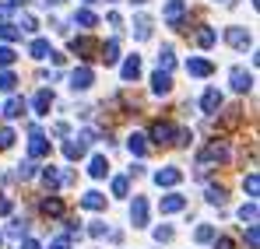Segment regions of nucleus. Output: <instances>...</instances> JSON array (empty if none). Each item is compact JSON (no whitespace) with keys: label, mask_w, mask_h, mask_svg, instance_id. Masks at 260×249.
<instances>
[{"label":"nucleus","mask_w":260,"mask_h":249,"mask_svg":"<svg viewBox=\"0 0 260 249\" xmlns=\"http://www.w3.org/2000/svg\"><path fill=\"white\" fill-rule=\"evenodd\" d=\"M221 162H229V144L225 140H211V144H204V151L197 155V175H208L215 165Z\"/></svg>","instance_id":"f257e3e1"},{"label":"nucleus","mask_w":260,"mask_h":249,"mask_svg":"<svg viewBox=\"0 0 260 249\" xmlns=\"http://www.w3.org/2000/svg\"><path fill=\"white\" fill-rule=\"evenodd\" d=\"M229 81H232V91H239V95H246V91L253 88V74H250L246 67H232V74H229Z\"/></svg>","instance_id":"f03ea898"},{"label":"nucleus","mask_w":260,"mask_h":249,"mask_svg":"<svg viewBox=\"0 0 260 249\" xmlns=\"http://www.w3.org/2000/svg\"><path fill=\"white\" fill-rule=\"evenodd\" d=\"M91 84H95L91 67H74V70H71V91H88Z\"/></svg>","instance_id":"7ed1b4c3"},{"label":"nucleus","mask_w":260,"mask_h":249,"mask_svg":"<svg viewBox=\"0 0 260 249\" xmlns=\"http://www.w3.org/2000/svg\"><path fill=\"white\" fill-rule=\"evenodd\" d=\"M183 183V172L176 165H166V168H158L155 172V186H166V190H173V186H179Z\"/></svg>","instance_id":"20e7f679"},{"label":"nucleus","mask_w":260,"mask_h":249,"mask_svg":"<svg viewBox=\"0 0 260 249\" xmlns=\"http://www.w3.org/2000/svg\"><path fill=\"white\" fill-rule=\"evenodd\" d=\"M85 151H88V140H85V137H67V140H63V158H67V162L85 158Z\"/></svg>","instance_id":"39448f33"},{"label":"nucleus","mask_w":260,"mask_h":249,"mask_svg":"<svg viewBox=\"0 0 260 249\" xmlns=\"http://www.w3.org/2000/svg\"><path fill=\"white\" fill-rule=\"evenodd\" d=\"M186 74L190 78H211L215 74V63L204 60V56H193V60H186Z\"/></svg>","instance_id":"423d86ee"},{"label":"nucleus","mask_w":260,"mask_h":249,"mask_svg":"<svg viewBox=\"0 0 260 249\" xmlns=\"http://www.w3.org/2000/svg\"><path fill=\"white\" fill-rule=\"evenodd\" d=\"M225 42H229L232 49H246V46L253 42V35H250L246 28H239V25H232V28H225Z\"/></svg>","instance_id":"0eeeda50"},{"label":"nucleus","mask_w":260,"mask_h":249,"mask_svg":"<svg viewBox=\"0 0 260 249\" xmlns=\"http://www.w3.org/2000/svg\"><path fill=\"white\" fill-rule=\"evenodd\" d=\"M162 18H166L173 28H179V21L186 18V0H169V4H166V11H162Z\"/></svg>","instance_id":"6e6552de"},{"label":"nucleus","mask_w":260,"mask_h":249,"mask_svg":"<svg viewBox=\"0 0 260 249\" xmlns=\"http://www.w3.org/2000/svg\"><path fill=\"white\" fill-rule=\"evenodd\" d=\"M130 221H134V228H144V225H148V200H144V197H134V204H130Z\"/></svg>","instance_id":"1a4fd4ad"},{"label":"nucleus","mask_w":260,"mask_h":249,"mask_svg":"<svg viewBox=\"0 0 260 249\" xmlns=\"http://www.w3.org/2000/svg\"><path fill=\"white\" fill-rule=\"evenodd\" d=\"M46 155H49V140L36 130V133H32V140H28V158H32V162H39V158H46Z\"/></svg>","instance_id":"9d476101"},{"label":"nucleus","mask_w":260,"mask_h":249,"mask_svg":"<svg viewBox=\"0 0 260 249\" xmlns=\"http://www.w3.org/2000/svg\"><path fill=\"white\" fill-rule=\"evenodd\" d=\"M221 102H225V98H221V91H218V88H208V91L201 95V109H204L208 116H215L218 109H221Z\"/></svg>","instance_id":"9b49d317"},{"label":"nucleus","mask_w":260,"mask_h":249,"mask_svg":"<svg viewBox=\"0 0 260 249\" xmlns=\"http://www.w3.org/2000/svg\"><path fill=\"white\" fill-rule=\"evenodd\" d=\"M95 49H99V42L91 39V35H81V39H71V53H74V56H91V53H95Z\"/></svg>","instance_id":"f8f14e48"},{"label":"nucleus","mask_w":260,"mask_h":249,"mask_svg":"<svg viewBox=\"0 0 260 249\" xmlns=\"http://www.w3.org/2000/svg\"><path fill=\"white\" fill-rule=\"evenodd\" d=\"M32 109H36V116H49V109H53V91H49V88L36 91V98H32Z\"/></svg>","instance_id":"ddd939ff"},{"label":"nucleus","mask_w":260,"mask_h":249,"mask_svg":"<svg viewBox=\"0 0 260 249\" xmlns=\"http://www.w3.org/2000/svg\"><path fill=\"white\" fill-rule=\"evenodd\" d=\"M183 207H186V197H183V193H169V197H162V204H158L162 214H179Z\"/></svg>","instance_id":"4468645a"},{"label":"nucleus","mask_w":260,"mask_h":249,"mask_svg":"<svg viewBox=\"0 0 260 249\" xmlns=\"http://www.w3.org/2000/svg\"><path fill=\"white\" fill-rule=\"evenodd\" d=\"M173 123H155L151 126V140L158 144V148H166V144H173Z\"/></svg>","instance_id":"2eb2a0df"},{"label":"nucleus","mask_w":260,"mask_h":249,"mask_svg":"<svg viewBox=\"0 0 260 249\" xmlns=\"http://www.w3.org/2000/svg\"><path fill=\"white\" fill-rule=\"evenodd\" d=\"M151 91H155V95H169V91H173V78H169L166 70H155V74H151Z\"/></svg>","instance_id":"dca6fc26"},{"label":"nucleus","mask_w":260,"mask_h":249,"mask_svg":"<svg viewBox=\"0 0 260 249\" xmlns=\"http://www.w3.org/2000/svg\"><path fill=\"white\" fill-rule=\"evenodd\" d=\"M88 175H91V179H106V175H109V162H106V155H91V162H88Z\"/></svg>","instance_id":"f3484780"},{"label":"nucleus","mask_w":260,"mask_h":249,"mask_svg":"<svg viewBox=\"0 0 260 249\" xmlns=\"http://www.w3.org/2000/svg\"><path fill=\"white\" fill-rule=\"evenodd\" d=\"M120 78H123V81H137V78H141V56H127V60H123Z\"/></svg>","instance_id":"a211bd4d"},{"label":"nucleus","mask_w":260,"mask_h":249,"mask_svg":"<svg viewBox=\"0 0 260 249\" xmlns=\"http://www.w3.org/2000/svg\"><path fill=\"white\" fill-rule=\"evenodd\" d=\"M127 151L137 155V158H144V155H148V137H144V133H130L127 137Z\"/></svg>","instance_id":"6ab92c4d"},{"label":"nucleus","mask_w":260,"mask_h":249,"mask_svg":"<svg viewBox=\"0 0 260 249\" xmlns=\"http://www.w3.org/2000/svg\"><path fill=\"white\" fill-rule=\"evenodd\" d=\"M134 39H137V42L151 39V18H148V14H141V18H134Z\"/></svg>","instance_id":"aec40b11"},{"label":"nucleus","mask_w":260,"mask_h":249,"mask_svg":"<svg viewBox=\"0 0 260 249\" xmlns=\"http://www.w3.org/2000/svg\"><path fill=\"white\" fill-rule=\"evenodd\" d=\"M215 42H218V32L211 25H201V28H197V46H201V49H211Z\"/></svg>","instance_id":"412c9836"},{"label":"nucleus","mask_w":260,"mask_h":249,"mask_svg":"<svg viewBox=\"0 0 260 249\" xmlns=\"http://www.w3.org/2000/svg\"><path fill=\"white\" fill-rule=\"evenodd\" d=\"M99 53H102V56H99L102 63H116V60H120V42L109 39L106 46H99Z\"/></svg>","instance_id":"4be33fe9"},{"label":"nucleus","mask_w":260,"mask_h":249,"mask_svg":"<svg viewBox=\"0 0 260 249\" xmlns=\"http://www.w3.org/2000/svg\"><path fill=\"white\" fill-rule=\"evenodd\" d=\"M81 207H85V210H102V207H106V197H102L99 190H88L85 197H81Z\"/></svg>","instance_id":"5701e85b"},{"label":"nucleus","mask_w":260,"mask_h":249,"mask_svg":"<svg viewBox=\"0 0 260 249\" xmlns=\"http://www.w3.org/2000/svg\"><path fill=\"white\" fill-rule=\"evenodd\" d=\"M21 113H25V98L11 95V98H7V105H4V116H7V120H18Z\"/></svg>","instance_id":"b1692460"},{"label":"nucleus","mask_w":260,"mask_h":249,"mask_svg":"<svg viewBox=\"0 0 260 249\" xmlns=\"http://www.w3.org/2000/svg\"><path fill=\"white\" fill-rule=\"evenodd\" d=\"M176 67V53H173V46H162V53H158V70H173Z\"/></svg>","instance_id":"393cba45"},{"label":"nucleus","mask_w":260,"mask_h":249,"mask_svg":"<svg viewBox=\"0 0 260 249\" xmlns=\"http://www.w3.org/2000/svg\"><path fill=\"white\" fill-rule=\"evenodd\" d=\"M43 210L49 214V218H63V200H60V197H46Z\"/></svg>","instance_id":"a878e982"},{"label":"nucleus","mask_w":260,"mask_h":249,"mask_svg":"<svg viewBox=\"0 0 260 249\" xmlns=\"http://www.w3.org/2000/svg\"><path fill=\"white\" fill-rule=\"evenodd\" d=\"M28 53H32L36 60H49V53H53V49H49V42H46V39H32Z\"/></svg>","instance_id":"bb28decb"},{"label":"nucleus","mask_w":260,"mask_h":249,"mask_svg":"<svg viewBox=\"0 0 260 249\" xmlns=\"http://www.w3.org/2000/svg\"><path fill=\"white\" fill-rule=\"evenodd\" d=\"M95 21H99V18H95V11H88V7H81V11L74 14V25H81V28H95Z\"/></svg>","instance_id":"cd10ccee"},{"label":"nucleus","mask_w":260,"mask_h":249,"mask_svg":"<svg viewBox=\"0 0 260 249\" xmlns=\"http://www.w3.org/2000/svg\"><path fill=\"white\" fill-rule=\"evenodd\" d=\"M225 200H229L225 186H208V204H215V207H225Z\"/></svg>","instance_id":"c85d7f7f"},{"label":"nucleus","mask_w":260,"mask_h":249,"mask_svg":"<svg viewBox=\"0 0 260 249\" xmlns=\"http://www.w3.org/2000/svg\"><path fill=\"white\" fill-rule=\"evenodd\" d=\"M0 39H4V42H18V39H21V28L11 25V21H4V25H0Z\"/></svg>","instance_id":"c756f323"},{"label":"nucleus","mask_w":260,"mask_h":249,"mask_svg":"<svg viewBox=\"0 0 260 249\" xmlns=\"http://www.w3.org/2000/svg\"><path fill=\"white\" fill-rule=\"evenodd\" d=\"M239 221H243V225H257V204H253V200L239 207Z\"/></svg>","instance_id":"7c9ffc66"},{"label":"nucleus","mask_w":260,"mask_h":249,"mask_svg":"<svg viewBox=\"0 0 260 249\" xmlns=\"http://www.w3.org/2000/svg\"><path fill=\"white\" fill-rule=\"evenodd\" d=\"M18 88V74L11 70V67H4V74H0V91H14Z\"/></svg>","instance_id":"2f4dec72"},{"label":"nucleus","mask_w":260,"mask_h":249,"mask_svg":"<svg viewBox=\"0 0 260 249\" xmlns=\"http://www.w3.org/2000/svg\"><path fill=\"white\" fill-rule=\"evenodd\" d=\"M43 183L49 186V190H56V186L63 183V175H60V172H56L53 165H46V168H43Z\"/></svg>","instance_id":"473e14b6"},{"label":"nucleus","mask_w":260,"mask_h":249,"mask_svg":"<svg viewBox=\"0 0 260 249\" xmlns=\"http://www.w3.org/2000/svg\"><path fill=\"white\" fill-rule=\"evenodd\" d=\"M25 232H28V221H25V218H14V221L7 225V235H11V239H21Z\"/></svg>","instance_id":"72a5a7b5"},{"label":"nucleus","mask_w":260,"mask_h":249,"mask_svg":"<svg viewBox=\"0 0 260 249\" xmlns=\"http://www.w3.org/2000/svg\"><path fill=\"white\" fill-rule=\"evenodd\" d=\"M211 239H215V225H197L193 242H201V246H204V242H211Z\"/></svg>","instance_id":"f704fd0d"},{"label":"nucleus","mask_w":260,"mask_h":249,"mask_svg":"<svg viewBox=\"0 0 260 249\" xmlns=\"http://www.w3.org/2000/svg\"><path fill=\"white\" fill-rule=\"evenodd\" d=\"M14 175H18L21 183H28V179H36V162H21V165L14 168Z\"/></svg>","instance_id":"c9c22d12"},{"label":"nucleus","mask_w":260,"mask_h":249,"mask_svg":"<svg viewBox=\"0 0 260 249\" xmlns=\"http://www.w3.org/2000/svg\"><path fill=\"white\" fill-rule=\"evenodd\" d=\"M243 190H246L250 197H257V193H260V175H257V172H250V175L243 179Z\"/></svg>","instance_id":"e433bc0d"},{"label":"nucleus","mask_w":260,"mask_h":249,"mask_svg":"<svg viewBox=\"0 0 260 249\" xmlns=\"http://www.w3.org/2000/svg\"><path fill=\"white\" fill-rule=\"evenodd\" d=\"M88 235H91V239H106V235H109V225H106V221H91V225H88Z\"/></svg>","instance_id":"4c0bfd02"},{"label":"nucleus","mask_w":260,"mask_h":249,"mask_svg":"<svg viewBox=\"0 0 260 249\" xmlns=\"http://www.w3.org/2000/svg\"><path fill=\"white\" fill-rule=\"evenodd\" d=\"M127 190H130V179L127 175H116L113 179V197H127Z\"/></svg>","instance_id":"58836bf2"},{"label":"nucleus","mask_w":260,"mask_h":249,"mask_svg":"<svg viewBox=\"0 0 260 249\" xmlns=\"http://www.w3.org/2000/svg\"><path fill=\"white\" fill-rule=\"evenodd\" d=\"M18 28H21V32H36L39 25H36V18H32L28 11H21V18H18Z\"/></svg>","instance_id":"ea45409f"},{"label":"nucleus","mask_w":260,"mask_h":249,"mask_svg":"<svg viewBox=\"0 0 260 249\" xmlns=\"http://www.w3.org/2000/svg\"><path fill=\"white\" fill-rule=\"evenodd\" d=\"M190 140H193V133H190V130H173V144H176V148H186Z\"/></svg>","instance_id":"a19ab883"},{"label":"nucleus","mask_w":260,"mask_h":249,"mask_svg":"<svg viewBox=\"0 0 260 249\" xmlns=\"http://www.w3.org/2000/svg\"><path fill=\"white\" fill-rule=\"evenodd\" d=\"M11 144H14V130L11 126H0V151H7Z\"/></svg>","instance_id":"79ce46f5"},{"label":"nucleus","mask_w":260,"mask_h":249,"mask_svg":"<svg viewBox=\"0 0 260 249\" xmlns=\"http://www.w3.org/2000/svg\"><path fill=\"white\" fill-rule=\"evenodd\" d=\"M173 228H169V225H158V228H155V242H173Z\"/></svg>","instance_id":"37998d69"},{"label":"nucleus","mask_w":260,"mask_h":249,"mask_svg":"<svg viewBox=\"0 0 260 249\" xmlns=\"http://www.w3.org/2000/svg\"><path fill=\"white\" fill-rule=\"evenodd\" d=\"M14 63V49L11 46H0V67H11Z\"/></svg>","instance_id":"c03bdc74"},{"label":"nucleus","mask_w":260,"mask_h":249,"mask_svg":"<svg viewBox=\"0 0 260 249\" xmlns=\"http://www.w3.org/2000/svg\"><path fill=\"white\" fill-rule=\"evenodd\" d=\"M257 242H260V232H257V225H250V228H246V246L257 249Z\"/></svg>","instance_id":"a18cd8bd"},{"label":"nucleus","mask_w":260,"mask_h":249,"mask_svg":"<svg viewBox=\"0 0 260 249\" xmlns=\"http://www.w3.org/2000/svg\"><path fill=\"white\" fill-rule=\"evenodd\" d=\"M49 249H71V235H56V239H49Z\"/></svg>","instance_id":"49530a36"},{"label":"nucleus","mask_w":260,"mask_h":249,"mask_svg":"<svg viewBox=\"0 0 260 249\" xmlns=\"http://www.w3.org/2000/svg\"><path fill=\"white\" fill-rule=\"evenodd\" d=\"M211 242H215V249H236V246H232V239H229V235H215Z\"/></svg>","instance_id":"de8ad7c7"},{"label":"nucleus","mask_w":260,"mask_h":249,"mask_svg":"<svg viewBox=\"0 0 260 249\" xmlns=\"http://www.w3.org/2000/svg\"><path fill=\"white\" fill-rule=\"evenodd\" d=\"M11 210H14V200H11V197H0V218L11 214Z\"/></svg>","instance_id":"09e8293b"},{"label":"nucleus","mask_w":260,"mask_h":249,"mask_svg":"<svg viewBox=\"0 0 260 249\" xmlns=\"http://www.w3.org/2000/svg\"><path fill=\"white\" fill-rule=\"evenodd\" d=\"M53 133H56V137H67V133H71V126H67V123H53Z\"/></svg>","instance_id":"8fccbe9b"},{"label":"nucleus","mask_w":260,"mask_h":249,"mask_svg":"<svg viewBox=\"0 0 260 249\" xmlns=\"http://www.w3.org/2000/svg\"><path fill=\"white\" fill-rule=\"evenodd\" d=\"M21 249H43V246H39L36 239H25V242H21Z\"/></svg>","instance_id":"3c124183"},{"label":"nucleus","mask_w":260,"mask_h":249,"mask_svg":"<svg viewBox=\"0 0 260 249\" xmlns=\"http://www.w3.org/2000/svg\"><path fill=\"white\" fill-rule=\"evenodd\" d=\"M7 14H11V4H0V21H4Z\"/></svg>","instance_id":"603ef678"},{"label":"nucleus","mask_w":260,"mask_h":249,"mask_svg":"<svg viewBox=\"0 0 260 249\" xmlns=\"http://www.w3.org/2000/svg\"><path fill=\"white\" fill-rule=\"evenodd\" d=\"M46 7H60V4H63V0H43Z\"/></svg>","instance_id":"864d4df0"},{"label":"nucleus","mask_w":260,"mask_h":249,"mask_svg":"<svg viewBox=\"0 0 260 249\" xmlns=\"http://www.w3.org/2000/svg\"><path fill=\"white\" fill-rule=\"evenodd\" d=\"M130 4H137V7H141V4H148V0H130Z\"/></svg>","instance_id":"5fc2aeb1"},{"label":"nucleus","mask_w":260,"mask_h":249,"mask_svg":"<svg viewBox=\"0 0 260 249\" xmlns=\"http://www.w3.org/2000/svg\"><path fill=\"white\" fill-rule=\"evenodd\" d=\"M14 4H18V7H21V4H25V0H14Z\"/></svg>","instance_id":"6e6d98bb"},{"label":"nucleus","mask_w":260,"mask_h":249,"mask_svg":"<svg viewBox=\"0 0 260 249\" xmlns=\"http://www.w3.org/2000/svg\"><path fill=\"white\" fill-rule=\"evenodd\" d=\"M221 4H232V0H221Z\"/></svg>","instance_id":"4d7b16f0"},{"label":"nucleus","mask_w":260,"mask_h":249,"mask_svg":"<svg viewBox=\"0 0 260 249\" xmlns=\"http://www.w3.org/2000/svg\"><path fill=\"white\" fill-rule=\"evenodd\" d=\"M85 4H91V0H85Z\"/></svg>","instance_id":"13d9d810"}]
</instances>
